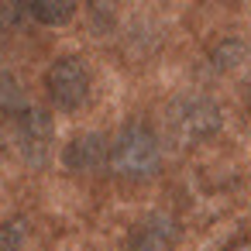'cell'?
Segmentation results:
<instances>
[{
	"label": "cell",
	"instance_id": "cell-12",
	"mask_svg": "<svg viewBox=\"0 0 251 251\" xmlns=\"http://www.w3.org/2000/svg\"><path fill=\"white\" fill-rule=\"evenodd\" d=\"M90 4V11H93V18L100 21V25H107L114 14H117V0H86Z\"/></svg>",
	"mask_w": 251,
	"mask_h": 251
},
{
	"label": "cell",
	"instance_id": "cell-11",
	"mask_svg": "<svg viewBox=\"0 0 251 251\" xmlns=\"http://www.w3.org/2000/svg\"><path fill=\"white\" fill-rule=\"evenodd\" d=\"M25 21V0H0V31H14Z\"/></svg>",
	"mask_w": 251,
	"mask_h": 251
},
{
	"label": "cell",
	"instance_id": "cell-5",
	"mask_svg": "<svg viewBox=\"0 0 251 251\" xmlns=\"http://www.w3.org/2000/svg\"><path fill=\"white\" fill-rule=\"evenodd\" d=\"M179 241V220L169 213H148L131 230V251H172Z\"/></svg>",
	"mask_w": 251,
	"mask_h": 251
},
{
	"label": "cell",
	"instance_id": "cell-2",
	"mask_svg": "<svg viewBox=\"0 0 251 251\" xmlns=\"http://www.w3.org/2000/svg\"><path fill=\"white\" fill-rule=\"evenodd\" d=\"M93 79L79 55H59L45 73V93L59 110H79L90 100Z\"/></svg>",
	"mask_w": 251,
	"mask_h": 251
},
{
	"label": "cell",
	"instance_id": "cell-1",
	"mask_svg": "<svg viewBox=\"0 0 251 251\" xmlns=\"http://www.w3.org/2000/svg\"><path fill=\"white\" fill-rule=\"evenodd\" d=\"M107 165L121 176V179H151L162 169V145L158 134L145 124V121H127L114 145H107Z\"/></svg>",
	"mask_w": 251,
	"mask_h": 251
},
{
	"label": "cell",
	"instance_id": "cell-13",
	"mask_svg": "<svg viewBox=\"0 0 251 251\" xmlns=\"http://www.w3.org/2000/svg\"><path fill=\"white\" fill-rule=\"evenodd\" d=\"M227 251H248V241H244V237H237V241H234V248H227Z\"/></svg>",
	"mask_w": 251,
	"mask_h": 251
},
{
	"label": "cell",
	"instance_id": "cell-8",
	"mask_svg": "<svg viewBox=\"0 0 251 251\" xmlns=\"http://www.w3.org/2000/svg\"><path fill=\"white\" fill-rule=\"evenodd\" d=\"M25 107H28V100H25V86L18 83V76H14V73L0 69V114L14 117V114H18V110H25Z\"/></svg>",
	"mask_w": 251,
	"mask_h": 251
},
{
	"label": "cell",
	"instance_id": "cell-14",
	"mask_svg": "<svg viewBox=\"0 0 251 251\" xmlns=\"http://www.w3.org/2000/svg\"><path fill=\"white\" fill-rule=\"evenodd\" d=\"M200 4H213V0H200Z\"/></svg>",
	"mask_w": 251,
	"mask_h": 251
},
{
	"label": "cell",
	"instance_id": "cell-3",
	"mask_svg": "<svg viewBox=\"0 0 251 251\" xmlns=\"http://www.w3.org/2000/svg\"><path fill=\"white\" fill-rule=\"evenodd\" d=\"M14 134H18V148L21 155L31 162V165H45L49 162V151H52V141H55V124H52V114L42 110V107H25L14 114Z\"/></svg>",
	"mask_w": 251,
	"mask_h": 251
},
{
	"label": "cell",
	"instance_id": "cell-4",
	"mask_svg": "<svg viewBox=\"0 0 251 251\" xmlns=\"http://www.w3.org/2000/svg\"><path fill=\"white\" fill-rule=\"evenodd\" d=\"M172 121H176V131L186 141H206V138H213L220 131L224 114L210 97H186V100L176 103Z\"/></svg>",
	"mask_w": 251,
	"mask_h": 251
},
{
	"label": "cell",
	"instance_id": "cell-10",
	"mask_svg": "<svg viewBox=\"0 0 251 251\" xmlns=\"http://www.w3.org/2000/svg\"><path fill=\"white\" fill-rule=\"evenodd\" d=\"M25 234H28V224L21 217H11L0 224V251H21L25 248Z\"/></svg>",
	"mask_w": 251,
	"mask_h": 251
},
{
	"label": "cell",
	"instance_id": "cell-6",
	"mask_svg": "<svg viewBox=\"0 0 251 251\" xmlns=\"http://www.w3.org/2000/svg\"><path fill=\"white\" fill-rule=\"evenodd\" d=\"M62 158H66V165L73 172H83V176L86 172H100L107 165V141L100 134H90V131L76 134V138H69Z\"/></svg>",
	"mask_w": 251,
	"mask_h": 251
},
{
	"label": "cell",
	"instance_id": "cell-9",
	"mask_svg": "<svg viewBox=\"0 0 251 251\" xmlns=\"http://www.w3.org/2000/svg\"><path fill=\"white\" fill-rule=\"evenodd\" d=\"M241 59H244V42H241V38H220L217 49L210 52V62H213L220 73L241 66Z\"/></svg>",
	"mask_w": 251,
	"mask_h": 251
},
{
	"label": "cell",
	"instance_id": "cell-7",
	"mask_svg": "<svg viewBox=\"0 0 251 251\" xmlns=\"http://www.w3.org/2000/svg\"><path fill=\"white\" fill-rule=\"evenodd\" d=\"M25 14L45 28H59L76 18V0H25Z\"/></svg>",
	"mask_w": 251,
	"mask_h": 251
}]
</instances>
